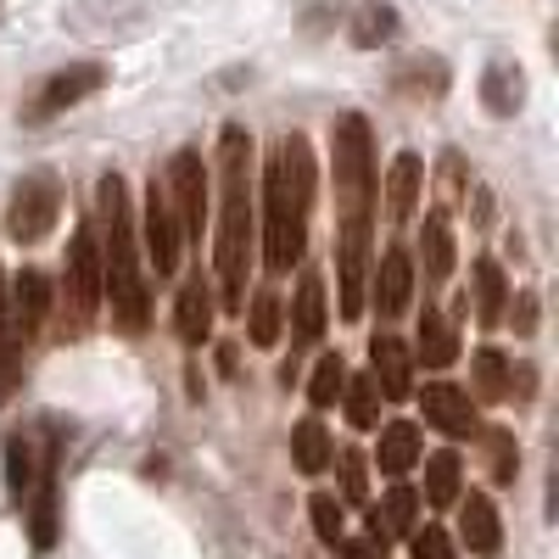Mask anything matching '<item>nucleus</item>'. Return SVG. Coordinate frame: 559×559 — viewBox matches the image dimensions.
Segmentation results:
<instances>
[{"label": "nucleus", "mask_w": 559, "mask_h": 559, "mask_svg": "<svg viewBox=\"0 0 559 559\" xmlns=\"http://www.w3.org/2000/svg\"><path fill=\"white\" fill-rule=\"evenodd\" d=\"M459 543L471 548V554H498L503 526H498V509H492V498L471 492V498L459 503Z\"/></svg>", "instance_id": "obj_19"}, {"label": "nucleus", "mask_w": 559, "mask_h": 559, "mask_svg": "<svg viewBox=\"0 0 559 559\" xmlns=\"http://www.w3.org/2000/svg\"><path fill=\"white\" fill-rule=\"evenodd\" d=\"M252 236H258V191H252V134L241 123H224L218 134V302L229 313L247 308V274H252Z\"/></svg>", "instance_id": "obj_1"}, {"label": "nucleus", "mask_w": 559, "mask_h": 559, "mask_svg": "<svg viewBox=\"0 0 559 559\" xmlns=\"http://www.w3.org/2000/svg\"><path fill=\"white\" fill-rule=\"evenodd\" d=\"M408 358H419L426 369H448V364L459 358V336H453V324H448L437 308L419 313V331H414V353H408Z\"/></svg>", "instance_id": "obj_20"}, {"label": "nucleus", "mask_w": 559, "mask_h": 559, "mask_svg": "<svg viewBox=\"0 0 559 559\" xmlns=\"http://www.w3.org/2000/svg\"><path fill=\"white\" fill-rule=\"evenodd\" d=\"M459 487H464L459 453H431V459H426V503H431V509H453V503H459Z\"/></svg>", "instance_id": "obj_25"}, {"label": "nucleus", "mask_w": 559, "mask_h": 559, "mask_svg": "<svg viewBox=\"0 0 559 559\" xmlns=\"http://www.w3.org/2000/svg\"><path fill=\"white\" fill-rule=\"evenodd\" d=\"M174 331H179L185 347H202V342H207V331H213V292H207V280H202V274H191V280L179 286Z\"/></svg>", "instance_id": "obj_17"}, {"label": "nucleus", "mask_w": 559, "mask_h": 559, "mask_svg": "<svg viewBox=\"0 0 559 559\" xmlns=\"http://www.w3.org/2000/svg\"><path fill=\"white\" fill-rule=\"evenodd\" d=\"M526 102V79H521V68L515 62H492L487 73H481V107L492 112V118H509Z\"/></svg>", "instance_id": "obj_23"}, {"label": "nucleus", "mask_w": 559, "mask_h": 559, "mask_svg": "<svg viewBox=\"0 0 559 559\" xmlns=\"http://www.w3.org/2000/svg\"><path fill=\"white\" fill-rule=\"evenodd\" d=\"M308 213H313V152L302 134H286L263 168V263L286 274L308 252Z\"/></svg>", "instance_id": "obj_3"}, {"label": "nucleus", "mask_w": 559, "mask_h": 559, "mask_svg": "<svg viewBox=\"0 0 559 559\" xmlns=\"http://www.w3.org/2000/svg\"><path fill=\"white\" fill-rule=\"evenodd\" d=\"M39 487H57V448H39L28 431L7 437V492L17 509H28V498Z\"/></svg>", "instance_id": "obj_9"}, {"label": "nucleus", "mask_w": 559, "mask_h": 559, "mask_svg": "<svg viewBox=\"0 0 559 559\" xmlns=\"http://www.w3.org/2000/svg\"><path fill=\"white\" fill-rule=\"evenodd\" d=\"M369 381L386 403H403L414 392V358H408V342L392 336V331H376L369 336Z\"/></svg>", "instance_id": "obj_13"}, {"label": "nucleus", "mask_w": 559, "mask_h": 559, "mask_svg": "<svg viewBox=\"0 0 559 559\" xmlns=\"http://www.w3.org/2000/svg\"><path fill=\"white\" fill-rule=\"evenodd\" d=\"M140 252H146V263L157 269V274H174L179 269V224H174V213H168V197H163V179H152L146 185V229H140Z\"/></svg>", "instance_id": "obj_12"}, {"label": "nucleus", "mask_w": 559, "mask_h": 559, "mask_svg": "<svg viewBox=\"0 0 559 559\" xmlns=\"http://www.w3.org/2000/svg\"><path fill=\"white\" fill-rule=\"evenodd\" d=\"M319 336H324V274L302 269L292 297V347H319Z\"/></svg>", "instance_id": "obj_16"}, {"label": "nucleus", "mask_w": 559, "mask_h": 559, "mask_svg": "<svg viewBox=\"0 0 559 559\" xmlns=\"http://www.w3.org/2000/svg\"><path fill=\"white\" fill-rule=\"evenodd\" d=\"M364 487H369V459L358 453V448H347L342 453V498H364Z\"/></svg>", "instance_id": "obj_36"}, {"label": "nucleus", "mask_w": 559, "mask_h": 559, "mask_svg": "<svg viewBox=\"0 0 559 559\" xmlns=\"http://www.w3.org/2000/svg\"><path fill=\"white\" fill-rule=\"evenodd\" d=\"M331 174H336V213L342 224H369L376 213V140L364 112H342L331 129Z\"/></svg>", "instance_id": "obj_4"}, {"label": "nucleus", "mask_w": 559, "mask_h": 559, "mask_svg": "<svg viewBox=\"0 0 559 559\" xmlns=\"http://www.w3.org/2000/svg\"><path fill=\"white\" fill-rule=\"evenodd\" d=\"M342 403H347V419H353L358 431H381V392H376V381H369V376H347Z\"/></svg>", "instance_id": "obj_27"}, {"label": "nucleus", "mask_w": 559, "mask_h": 559, "mask_svg": "<svg viewBox=\"0 0 559 559\" xmlns=\"http://www.w3.org/2000/svg\"><path fill=\"white\" fill-rule=\"evenodd\" d=\"M537 331V292H521V308H515V336H532Z\"/></svg>", "instance_id": "obj_37"}, {"label": "nucleus", "mask_w": 559, "mask_h": 559, "mask_svg": "<svg viewBox=\"0 0 559 559\" xmlns=\"http://www.w3.org/2000/svg\"><path fill=\"white\" fill-rule=\"evenodd\" d=\"M397 90H414V96H426V90H431V96H442V90H448V68H442L437 57L408 62V68L397 73Z\"/></svg>", "instance_id": "obj_34"}, {"label": "nucleus", "mask_w": 559, "mask_h": 559, "mask_svg": "<svg viewBox=\"0 0 559 559\" xmlns=\"http://www.w3.org/2000/svg\"><path fill=\"white\" fill-rule=\"evenodd\" d=\"M408 554H414V559H453V537H448L442 526H414Z\"/></svg>", "instance_id": "obj_35"}, {"label": "nucleus", "mask_w": 559, "mask_h": 559, "mask_svg": "<svg viewBox=\"0 0 559 559\" xmlns=\"http://www.w3.org/2000/svg\"><path fill=\"white\" fill-rule=\"evenodd\" d=\"M414 297V258L408 247H386V258L376 263V313L381 319H397Z\"/></svg>", "instance_id": "obj_15"}, {"label": "nucleus", "mask_w": 559, "mask_h": 559, "mask_svg": "<svg viewBox=\"0 0 559 559\" xmlns=\"http://www.w3.org/2000/svg\"><path fill=\"white\" fill-rule=\"evenodd\" d=\"M292 459H297L302 476H324V471H331V459H336L331 431H324L319 419H297V426H292Z\"/></svg>", "instance_id": "obj_24"}, {"label": "nucleus", "mask_w": 559, "mask_h": 559, "mask_svg": "<svg viewBox=\"0 0 559 559\" xmlns=\"http://www.w3.org/2000/svg\"><path fill=\"white\" fill-rule=\"evenodd\" d=\"M342 386H347V364H342V353H319L313 381H308V403H313V408H331V403L342 397Z\"/></svg>", "instance_id": "obj_29"}, {"label": "nucleus", "mask_w": 559, "mask_h": 559, "mask_svg": "<svg viewBox=\"0 0 559 559\" xmlns=\"http://www.w3.org/2000/svg\"><path fill=\"white\" fill-rule=\"evenodd\" d=\"M419 263H426V280L431 286H442V280L453 274V224L448 213H426V229H419Z\"/></svg>", "instance_id": "obj_22"}, {"label": "nucleus", "mask_w": 559, "mask_h": 559, "mask_svg": "<svg viewBox=\"0 0 559 559\" xmlns=\"http://www.w3.org/2000/svg\"><path fill=\"white\" fill-rule=\"evenodd\" d=\"M414 526H419V492L403 487V481H392V492L369 509V532H364V537L386 554V543H392V537H414Z\"/></svg>", "instance_id": "obj_14"}, {"label": "nucleus", "mask_w": 559, "mask_h": 559, "mask_svg": "<svg viewBox=\"0 0 559 559\" xmlns=\"http://www.w3.org/2000/svg\"><path fill=\"white\" fill-rule=\"evenodd\" d=\"M102 313V252H96V229L79 224L68 241V269H62V319L73 331H84Z\"/></svg>", "instance_id": "obj_6"}, {"label": "nucleus", "mask_w": 559, "mask_h": 559, "mask_svg": "<svg viewBox=\"0 0 559 559\" xmlns=\"http://www.w3.org/2000/svg\"><path fill=\"white\" fill-rule=\"evenodd\" d=\"M503 302H509V280H503V269L492 263V258H476V319L492 324L503 319Z\"/></svg>", "instance_id": "obj_26"}, {"label": "nucleus", "mask_w": 559, "mask_h": 559, "mask_svg": "<svg viewBox=\"0 0 559 559\" xmlns=\"http://www.w3.org/2000/svg\"><path fill=\"white\" fill-rule=\"evenodd\" d=\"M107 84V68L102 62H79V68H57L51 79H45L39 90H34V102H28V123H51V118H62V112H73L79 102H90L96 90Z\"/></svg>", "instance_id": "obj_8"}, {"label": "nucleus", "mask_w": 559, "mask_h": 559, "mask_svg": "<svg viewBox=\"0 0 559 559\" xmlns=\"http://www.w3.org/2000/svg\"><path fill=\"white\" fill-rule=\"evenodd\" d=\"M397 34V12L392 7H358V17H353V45H386Z\"/></svg>", "instance_id": "obj_32"}, {"label": "nucleus", "mask_w": 559, "mask_h": 559, "mask_svg": "<svg viewBox=\"0 0 559 559\" xmlns=\"http://www.w3.org/2000/svg\"><path fill=\"white\" fill-rule=\"evenodd\" d=\"M308 515H313V532H319V543H324V548H336V543H342L347 509H342V498H336V492H313Z\"/></svg>", "instance_id": "obj_33"}, {"label": "nucleus", "mask_w": 559, "mask_h": 559, "mask_svg": "<svg viewBox=\"0 0 559 559\" xmlns=\"http://www.w3.org/2000/svg\"><path fill=\"white\" fill-rule=\"evenodd\" d=\"M336 548H342V559H386V554H381V548H376V543H369V537H353V543H347V537H342V543H336Z\"/></svg>", "instance_id": "obj_38"}, {"label": "nucleus", "mask_w": 559, "mask_h": 559, "mask_svg": "<svg viewBox=\"0 0 559 559\" xmlns=\"http://www.w3.org/2000/svg\"><path fill=\"white\" fill-rule=\"evenodd\" d=\"M57 218H62V179L51 168L23 174L12 191V207H7V236L17 247H39L57 229Z\"/></svg>", "instance_id": "obj_5"}, {"label": "nucleus", "mask_w": 559, "mask_h": 559, "mask_svg": "<svg viewBox=\"0 0 559 559\" xmlns=\"http://www.w3.org/2000/svg\"><path fill=\"white\" fill-rule=\"evenodd\" d=\"M481 442H487V471H492V481L509 487V481H515V471H521L515 437H509V431H481Z\"/></svg>", "instance_id": "obj_31"}, {"label": "nucleus", "mask_w": 559, "mask_h": 559, "mask_svg": "<svg viewBox=\"0 0 559 559\" xmlns=\"http://www.w3.org/2000/svg\"><path fill=\"white\" fill-rule=\"evenodd\" d=\"M163 197H168V213L179 224V241H202V218H207V168H202V152L185 146L174 152L168 174H163Z\"/></svg>", "instance_id": "obj_7"}, {"label": "nucleus", "mask_w": 559, "mask_h": 559, "mask_svg": "<svg viewBox=\"0 0 559 559\" xmlns=\"http://www.w3.org/2000/svg\"><path fill=\"white\" fill-rule=\"evenodd\" d=\"M0 313H7V274H0Z\"/></svg>", "instance_id": "obj_39"}, {"label": "nucleus", "mask_w": 559, "mask_h": 559, "mask_svg": "<svg viewBox=\"0 0 559 559\" xmlns=\"http://www.w3.org/2000/svg\"><path fill=\"white\" fill-rule=\"evenodd\" d=\"M471 381H476V397H481V403L509 397V358H503L498 347H481L476 364H471Z\"/></svg>", "instance_id": "obj_28"}, {"label": "nucleus", "mask_w": 559, "mask_h": 559, "mask_svg": "<svg viewBox=\"0 0 559 559\" xmlns=\"http://www.w3.org/2000/svg\"><path fill=\"white\" fill-rule=\"evenodd\" d=\"M247 336H252V347H274V342H280V292H274V286H263V292L252 297Z\"/></svg>", "instance_id": "obj_30"}, {"label": "nucleus", "mask_w": 559, "mask_h": 559, "mask_svg": "<svg viewBox=\"0 0 559 559\" xmlns=\"http://www.w3.org/2000/svg\"><path fill=\"white\" fill-rule=\"evenodd\" d=\"M419 464V426L414 419H386L381 426V448H376V471L386 481H403Z\"/></svg>", "instance_id": "obj_18"}, {"label": "nucleus", "mask_w": 559, "mask_h": 559, "mask_svg": "<svg viewBox=\"0 0 559 559\" xmlns=\"http://www.w3.org/2000/svg\"><path fill=\"white\" fill-rule=\"evenodd\" d=\"M96 252H102V302H112L118 331L140 336L152 319V292L140 274V241H134V202L123 174H102L96 185Z\"/></svg>", "instance_id": "obj_2"}, {"label": "nucleus", "mask_w": 559, "mask_h": 559, "mask_svg": "<svg viewBox=\"0 0 559 559\" xmlns=\"http://www.w3.org/2000/svg\"><path fill=\"white\" fill-rule=\"evenodd\" d=\"M336 286H342V319H358L364 292H369V224H342V236H336Z\"/></svg>", "instance_id": "obj_11"}, {"label": "nucleus", "mask_w": 559, "mask_h": 559, "mask_svg": "<svg viewBox=\"0 0 559 559\" xmlns=\"http://www.w3.org/2000/svg\"><path fill=\"white\" fill-rule=\"evenodd\" d=\"M419 414H426V426L464 442V437H481V414H476V397L453 386V381H426V392H419Z\"/></svg>", "instance_id": "obj_10"}, {"label": "nucleus", "mask_w": 559, "mask_h": 559, "mask_svg": "<svg viewBox=\"0 0 559 559\" xmlns=\"http://www.w3.org/2000/svg\"><path fill=\"white\" fill-rule=\"evenodd\" d=\"M419 185H426V163H419L414 152H397V163L386 168V213L397 224L419 207Z\"/></svg>", "instance_id": "obj_21"}]
</instances>
